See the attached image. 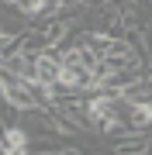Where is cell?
<instances>
[{
	"instance_id": "obj_1",
	"label": "cell",
	"mask_w": 152,
	"mask_h": 155,
	"mask_svg": "<svg viewBox=\"0 0 152 155\" xmlns=\"http://www.w3.org/2000/svg\"><path fill=\"white\" fill-rule=\"evenodd\" d=\"M0 152L4 155H24V152H35V141L21 124H7L4 138H0Z\"/></svg>"
},
{
	"instance_id": "obj_2",
	"label": "cell",
	"mask_w": 152,
	"mask_h": 155,
	"mask_svg": "<svg viewBox=\"0 0 152 155\" xmlns=\"http://www.w3.org/2000/svg\"><path fill=\"white\" fill-rule=\"evenodd\" d=\"M35 59V79L38 83H59V69H62V52H38Z\"/></svg>"
},
{
	"instance_id": "obj_3",
	"label": "cell",
	"mask_w": 152,
	"mask_h": 155,
	"mask_svg": "<svg viewBox=\"0 0 152 155\" xmlns=\"http://www.w3.org/2000/svg\"><path fill=\"white\" fill-rule=\"evenodd\" d=\"M124 117H128L131 131H149V127H152V97L124 104Z\"/></svg>"
},
{
	"instance_id": "obj_4",
	"label": "cell",
	"mask_w": 152,
	"mask_h": 155,
	"mask_svg": "<svg viewBox=\"0 0 152 155\" xmlns=\"http://www.w3.org/2000/svg\"><path fill=\"white\" fill-rule=\"evenodd\" d=\"M97 131L100 134H124V131H131V124H128V117H121V110H114L97 124Z\"/></svg>"
}]
</instances>
